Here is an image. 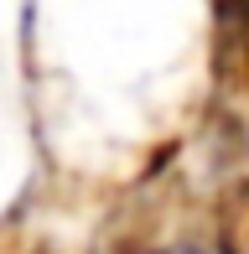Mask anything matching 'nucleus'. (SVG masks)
<instances>
[{
    "label": "nucleus",
    "instance_id": "nucleus-1",
    "mask_svg": "<svg viewBox=\"0 0 249 254\" xmlns=\"http://www.w3.org/2000/svg\"><path fill=\"white\" fill-rule=\"evenodd\" d=\"M218 67L249 88V0H218Z\"/></svg>",
    "mask_w": 249,
    "mask_h": 254
}]
</instances>
